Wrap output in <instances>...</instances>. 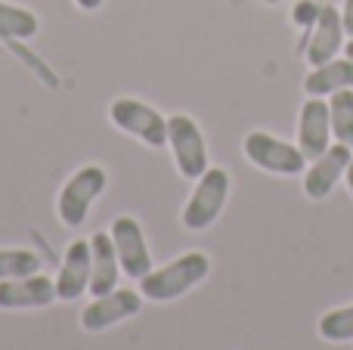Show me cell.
<instances>
[{
    "mask_svg": "<svg viewBox=\"0 0 353 350\" xmlns=\"http://www.w3.org/2000/svg\"><path fill=\"white\" fill-rule=\"evenodd\" d=\"M211 270V260L201 251H186L180 254L171 264L159 267V270H149L140 279V295L149 301H174V298L186 295L189 289L201 282Z\"/></svg>",
    "mask_w": 353,
    "mask_h": 350,
    "instance_id": "6da1fadb",
    "label": "cell"
},
{
    "mask_svg": "<svg viewBox=\"0 0 353 350\" xmlns=\"http://www.w3.org/2000/svg\"><path fill=\"white\" fill-rule=\"evenodd\" d=\"M230 196V174L223 167H208L195 183V192L189 196L186 208H183V227L186 229H208L220 217Z\"/></svg>",
    "mask_w": 353,
    "mask_h": 350,
    "instance_id": "7a4b0ae2",
    "label": "cell"
},
{
    "mask_svg": "<svg viewBox=\"0 0 353 350\" xmlns=\"http://www.w3.org/2000/svg\"><path fill=\"white\" fill-rule=\"evenodd\" d=\"M105 183H109V177H105V171L99 165H87L78 174H72V180L62 186L59 202H56L59 220L65 227H81L87 220V214H90V205L103 196Z\"/></svg>",
    "mask_w": 353,
    "mask_h": 350,
    "instance_id": "3957f363",
    "label": "cell"
},
{
    "mask_svg": "<svg viewBox=\"0 0 353 350\" xmlns=\"http://www.w3.org/2000/svg\"><path fill=\"white\" fill-rule=\"evenodd\" d=\"M109 118L118 130L137 136L152 149H161L168 143V118L161 112H155L152 105L140 103V99H115L109 109Z\"/></svg>",
    "mask_w": 353,
    "mask_h": 350,
    "instance_id": "277c9868",
    "label": "cell"
},
{
    "mask_svg": "<svg viewBox=\"0 0 353 350\" xmlns=\"http://www.w3.org/2000/svg\"><path fill=\"white\" fill-rule=\"evenodd\" d=\"M245 155H248L251 165L263 167L270 174H282V177H294L307 167V158L298 146L276 140L273 134H263V130H251L245 136Z\"/></svg>",
    "mask_w": 353,
    "mask_h": 350,
    "instance_id": "5b68a950",
    "label": "cell"
},
{
    "mask_svg": "<svg viewBox=\"0 0 353 350\" xmlns=\"http://www.w3.org/2000/svg\"><path fill=\"white\" fill-rule=\"evenodd\" d=\"M168 143L174 149V161L186 180H199L208 171V146L199 124L189 115L168 118Z\"/></svg>",
    "mask_w": 353,
    "mask_h": 350,
    "instance_id": "8992f818",
    "label": "cell"
},
{
    "mask_svg": "<svg viewBox=\"0 0 353 350\" xmlns=\"http://www.w3.org/2000/svg\"><path fill=\"white\" fill-rule=\"evenodd\" d=\"M143 307V295L134 289H112L109 295H99L93 298L90 304L84 307V313H81V326H84V332L97 335V332H105V329L118 326V322L130 320V316H137Z\"/></svg>",
    "mask_w": 353,
    "mask_h": 350,
    "instance_id": "52a82bcc",
    "label": "cell"
},
{
    "mask_svg": "<svg viewBox=\"0 0 353 350\" xmlns=\"http://www.w3.org/2000/svg\"><path fill=\"white\" fill-rule=\"evenodd\" d=\"M112 242H115V251H118V264H121V273L130 279L140 282L149 270H152V254L146 248V236H143V227L134 220V217L121 214L115 217L109 229Z\"/></svg>",
    "mask_w": 353,
    "mask_h": 350,
    "instance_id": "ba28073f",
    "label": "cell"
},
{
    "mask_svg": "<svg viewBox=\"0 0 353 350\" xmlns=\"http://www.w3.org/2000/svg\"><path fill=\"white\" fill-rule=\"evenodd\" d=\"M332 112L329 103H323L319 96L307 99L301 105V121H298V149L304 152L307 161H316L325 149L332 146Z\"/></svg>",
    "mask_w": 353,
    "mask_h": 350,
    "instance_id": "9c48e42d",
    "label": "cell"
},
{
    "mask_svg": "<svg viewBox=\"0 0 353 350\" xmlns=\"http://www.w3.org/2000/svg\"><path fill=\"white\" fill-rule=\"evenodd\" d=\"M90 276H93V251H90V239H78L65 248V260L62 270L56 276V298L59 301H74L90 289Z\"/></svg>",
    "mask_w": 353,
    "mask_h": 350,
    "instance_id": "30bf717a",
    "label": "cell"
},
{
    "mask_svg": "<svg viewBox=\"0 0 353 350\" xmlns=\"http://www.w3.org/2000/svg\"><path fill=\"white\" fill-rule=\"evenodd\" d=\"M353 158V149H347L344 143H335V146H329L323 155H319L316 161H313L310 167H307L304 174V192L307 198H313V202H323L325 196H329L332 189H335V183L344 177V171H347Z\"/></svg>",
    "mask_w": 353,
    "mask_h": 350,
    "instance_id": "8fae6325",
    "label": "cell"
},
{
    "mask_svg": "<svg viewBox=\"0 0 353 350\" xmlns=\"http://www.w3.org/2000/svg\"><path fill=\"white\" fill-rule=\"evenodd\" d=\"M56 298V282L41 273L22 279H6L0 282V310H34V307H50Z\"/></svg>",
    "mask_w": 353,
    "mask_h": 350,
    "instance_id": "7c38bea8",
    "label": "cell"
},
{
    "mask_svg": "<svg viewBox=\"0 0 353 350\" xmlns=\"http://www.w3.org/2000/svg\"><path fill=\"white\" fill-rule=\"evenodd\" d=\"M344 34H347V31H344L341 12H338L332 3H323L316 25H313V34H310V41H307V47H304L307 62H310L313 68L332 62L338 50L344 47Z\"/></svg>",
    "mask_w": 353,
    "mask_h": 350,
    "instance_id": "4fadbf2b",
    "label": "cell"
},
{
    "mask_svg": "<svg viewBox=\"0 0 353 350\" xmlns=\"http://www.w3.org/2000/svg\"><path fill=\"white\" fill-rule=\"evenodd\" d=\"M90 251H93V276H90V295H109L112 289H118V251L115 242H112L109 233H93L90 236Z\"/></svg>",
    "mask_w": 353,
    "mask_h": 350,
    "instance_id": "5bb4252c",
    "label": "cell"
},
{
    "mask_svg": "<svg viewBox=\"0 0 353 350\" xmlns=\"http://www.w3.org/2000/svg\"><path fill=\"white\" fill-rule=\"evenodd\" d=\"M304 90L310 96H329L338 90H353V59H332L316 65L304 81Z\"/></svg>",
    "mask_w": 353,
    "mask_h": 350,
    "instance_id": "9a60e30c",
    "label": "cell"
},
{
    "mask_svg": "<svg viewBox=\"0 0 353 350\" xmlns=\"http://www.w3.org/2000/svg\"><path fill=\"white\" fill-rule=\"evenodd\" d=\"M37 28L41 25H37V16L31 10L0 0V37L3 41H28L37 34Z\"/></svg>",
    "mask_w": 353,
    "mask_h": 350,
    "instance_id": "2e32d148",
    "label": "cell"
},
{
    "mask_svg": "<svg viewBox=\"0 0 353 350\" xmlns=\"http://www.w3.org/2000/svg\"><path fill=\"white\" fill-rule=\"evenodd\" d=\"M41 273V258L28 248H0V282Z\"/></svg>",
    "mask_w": 353,
    "mask_h": 350,
    "instance_id": "e0dca14e",
    "label": "cell"
},
{
    "mask_svg": "<svg viewBox=\"0 0 353 350\" xmlns=\"http://www.w3.org/2000/svg\"><path fill=\"white\" fill-rule=\"evenodd\" d=\"M332 134L338 143L353 149V90H338L332 93Z\"/></svg>",
    "mask_w": 353,
    "mask_h": 350,
    "instance_id": "ac0fdd59",
    "label": "cell"
},
{
    "mask_svg": "<svg viewBox=\"0 0 353 350\" xmlns=\"http://www.w3.org/2000/svg\"><path fill=\"white\" fill-rule=\"evenodd\" d=\"M319 335L325 341H353V304L341 310H329L319 320Z\"/></svg>",
    "mask_w": 353,
    "mask_h": 350,
    "instance_id": "d6986e66",
    "label": "cell"
},
{
    "mask_svg": "<svg viewBox=\"0 0 353 350\" xmlns=\"http://www.w3.org/2000/svg\"><path fill=\"white\" fill-rule=\"evenodd\" d=\"M319 10H323V3H316V0H301V3L294 6V12H292L294 25H301L304 31H310L313 25H316V19H319Z\"/></svg>",
    "mask_w": 353,
    "mask_h": 350,
    "instance_id": "ffe728a7",
    "label": "cell"
},
{
    "mask_svg": "<svg viewBox=\"0 0 353 350\" xmlns=\"http://www.w3.org/2000/svg\"><path fill=\"white\" fill-rule=\"evenodd\" d=\"M341 19H344V31L353 37V0H344V10H341Z\"/></svg>",
    "mask_w": 353,
    "mask_h": 350,
    "instance_id": "44dd1931",
    "label": "cell"
},
{
    "mask_svg": "<svg viewBox=\"0 0 353 350\" xmlns=\"http://www.w3.org/2000/svg\"><path fill=\"white\" fill-rule=\"evenodd\" d=\"M74 3H78V6H81V10L93 12V10H99V6H103V0H74Z\"/></svg>",
    "mask_w": 353,
    "mask_h": 350,
    "instance_id": "7402d4cb",
    "label": "cell"
},
{
    "mask_svg": "<svg viewBox=\"0 0 353 350\" xmlns=\"http://www.w3.org/2000/svg\"><path fill=\"white\" fill-rule=\"evenodd\" d=\"M344 177H347V186H350V192H353V158H350L347 171H344Z\"/></svg>",
    "mask_w": 353,
    "mask_h": 350,
    "instance_id": "603a6c76",
    "label": "cell"
},
{
    "mask_svg": "<svg viewBox=\"0 0 353 350\" xmlns=\"http://www.w3.org/2000/svg\"><path fill=\"white\" fill-rule=\"evenodd\" d=\"M344 53H347V59H353V37H350L347 43H344Z\"/></svg>",
    "mask_w": 353,
    "mask_h": 350,
    "instance_id": "cb8c5ba5",
    "label": "cell"
},
{
    "mask_svg": "<svg viewBox=\"0 0 353 350\" xmlns=\"http://www.w3.org/2000/svg\"><path fill=\"white\" fill-rule=\"evenodd\" d=\"M263 3H279V0H263Z\"/></svg>",
    "mask_w": 353,
    "mask_h": 350,
    "instance_id": "d4e9b609",
    "label": "cell"
}]
</instances>
